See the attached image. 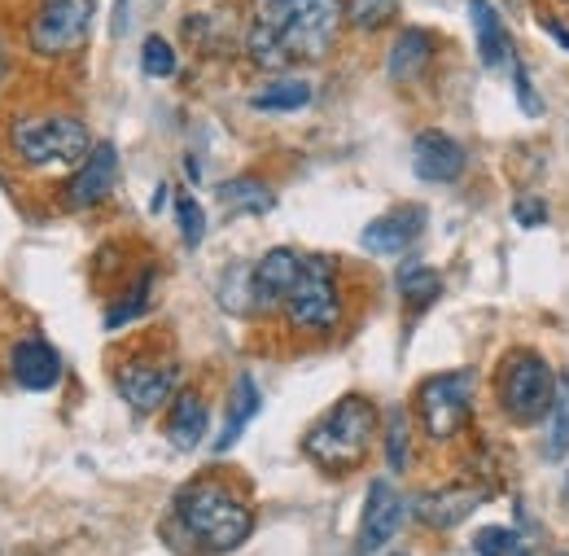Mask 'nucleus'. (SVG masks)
<instances>
[{
  "label": "nucleus",
  "mask_w": 569,
  "mask_h": 556,
  "mask_svg": "<svg viewBox=\"0 0 569 556\" xmlns=\"http://www.w3.org/2000/svg\"><path fill=\"white\" fill-rule=\"evenodd\" d=\"M347 22L342 0H259L246 31V53L259 70L325 62Z\"/></svg>",
  "instance_id": "1"
},
{
  "label": "nucleus",
  "mask_w": 569,
  "mask_h": 556,
  "mask_svg": "<svg viewBox=\"0 0 569 556\" xmlns=\"http://www.w3.org/2000/svg\"><path fill=\"white\" fill-rule=\"evenodd\" d=\"M176 526L198 544V553L223 556L250 539L254 513L237 490L219 483H189L176 495Z\"/></svg>",
  "instance_id": "2"
},
{
  "label": "nucleus",
  "mask_w": 569,
  "mask_h": 556,
  "mask_svg": "<svg viewBox=\"0 0 569 556\" xmlns=\"http://www.w3.org/2000/svg\"><path fill=\"white\" fill-rule=\"evenodd\" d=\"M372 434H377V408H372V399H363V395H342V399L325 413V420H316V425L307 429L302 451H307L320 469L347 474V469H356L359 460L368 456Z\"/></svg>",
  "instance_id": "3"
},
{
  "label": "nucleus",
  "mask_w": 569,
  "mask_h": 556,
  "mask_svg": "<svg viewBox=\"0 0 569 556\" xmlns=\"http://www.w3.org/2000/svg\"><path fill=\"white\" fill-rule=\"evenodd\" d=\"M13 153L31 167V171H67L79 167L92 153L88 128L71 115H31L13 123Z\"/></svg>",
  "instance_id": "4"
},
{
  "label": "nucleus",
  "mask_w": 569,
  "mask_h": 556,
  "mask_svg": "<svg viewBox=\"0 0 569 556\" xmlns=\"http://www.w3.org/2000/svg\"><path fill=\"white\" fill-rule=\"evenodd\" d=\"M557 381L561 373H552V364L535 350H512L503 355L496 373V399L499 413L517 425H535L552 413L557 404Z\"/></svg>",
  "instance_id": "5"
},
{
  "label": "nucleus",
  "mask_w": 569,
  "mask_h": 556,
  "mask_svg": "<svg viewBox=\"0 0 569 556\" xmlns=\"http://www.w3.org/2000/svg\"><path fill=\"white\" fill-rule=\"evenodd\" d=\"M284 320L298 334H333L342 325V294H338V268L325 255H307L302 277L293 280L284 298Z\"/></svg>",
  "instance_id": "6"
},
{
  "label": "nucleus",
  "mask_w": 569,
  "mask_h": 556,
  "mask_svg": "<svg viewBox=\"0 0 569 556\" xmlns=\"http://www.w3.org/2000/svg\"><path fill=\"white\" fill-rule=\"evenodd\" d=\"M97 0H40L27 18V49L40 58H67L88 40Z\"/></svg>",
  "instance_id": "7"
},
{
  "label": "nucleus",
  "mask_w": 569,
  "mask_h": 556,
  "mask_svg": "<svg viewBox=\"0 0 569 556\" xmlns=\"http://www.w3.org/2000/svg\"><path fill=\"white\" fill-rule=\"evenodd\" d=\"M469 408H473V373L456 368V373H438L426 377L417 390V413L426 425L429 438L447 443L469 425Z\"/></svg>",
  "instance_id": "8"
},
{
  "label": "nucleus",
  "mask_w": 569,
  "mask_h": 556,
  "mask_svg": "<svg viewBox=\"0 0 569 556\" xmlns=\"http://www.w3.org/2000/svg\"><path fill=\"white\" fill-rule=\"evenodd\" d=\"M403 517H408V499L395 490V483H386V478H377L372 487H368V499H363V517H359V539H356V553L359 556H372L381 553L395 535H399V526H403Z\"/></svg>",
  "instance_id": "9"
},
{
  "label": "nucleus",
  "mask_w": 569,
  "mask_h": 556,
  "mask_svg": "<svg viewBox=\"0 0 569 556\" xmlns=\"http://www.w3.org/2000/svg\"><path fill=\"white\" fill-rule=\"evenodd\" d=\"M119 395H123V404L132 408V413H158L171 395H176V386H180V368L176 364H153V359H132V364H123L119 368Z\"/></svg>",
  "instance_id": "10"
},
{
  "label": "nucleus",
  "mask_w": 569,
  "mask_h": 556,
  "mask_svg": "<svg viewBox=\"0 0 569 556\" xmlns=\"http://www.w3.org/2000/svg\"><path fill=\"white\" fill-rule=\"evenodd\" d=\"M114 180H119V149H114L110 140H97L92 153L74 167V176L67 180V207L92 210L97 202L110 198Z\"/></svg>",
  "instance_id": "11"
},
{
  "label": "nucleus",
  "mask_w": 569,
  "mask_h": 556,
  "mask_svg": "<svg viewBox=\"0 0 569 556\" xmlns=\"http://www.w3.org/2000/svg\"><path fill=\"white\" fill-rule=\"evenodd\" d=\"M302 264H307V255H298V250H289V246L268 250V255L254 264V272H250V307H259V311H263V307H284L293 280L302 277Z\"/></svg>",
  "instance_id": "12"
},
{
  "label": "nucleus",
  "mask_w": 569,
  "mask_h": 556,
  "mask_svg": "<svg viewBox=\"0 0 569 556\" xmlns=\"http://www.w3.org/2000/svg\"><path fill=\"white\" fill-rule=\"evenodd\" d=\"M465 145L447 132H421L412 140V171L429 185H456L465 176Z\"/></svg>",
  "instance_id": "13"
},
{
  "label": "nucleus",
  "mask_w": 569,
  "mask_h": 556,
  "mask_svg": "<svg viewBox=\"0 0 569 556\" xmlns=\"http://www.w3.org/2000/svg\"><path fill=\"white\" fill-rule=\"evenodd\" d=\"M421 228H426V210L421 207H399V210H386V215H377L363 232H359V246L368 250V255H403L417 237H421Z\"/></svg>",
  "instance_id": "14"
},
{
  "label": "nucleus",
  "mask_w": 569,
  "mask_h": 556,
  "mask_svg": "<svg viewBox=\"0 0 569 556\" xmlns=\"http://www.w3.org/2000/svg\"><path fill=\"white\" fill-rule=\"evenodd\" d=\"M9 373H13V381L22 390L44 395V390H53L62 381V355L53 350V342H44V338H22V342H13V350H9Z\"/></svg>",
  "instance_id": "15"
},
{
  "label": "nucleus",
  "mask_w": 569,
  "mask_h": 556,
  "mask_svg": "<svg viewBox=\"0 0 569 556\" xmlns=\"http://www.w3.org/2000/svg\"><path fill=\"white\" fill-rule=\"evenodd\" d=\"M482 499H487L482 490H469V487L429 490V495H421V499L412 504V513H417L426 526H433V530H451V526H460Z\"/></svg>",
  "instance_id": "16"
},
{
  "label": "nucleus",
  "mask_w": 569,
  "mask_h": 556,
  "mask_svg": "<svg viewBox=\"0 0 569 556\" xmlns=\"http://www.w3.org/2000/svg\"><path fill=\"white\" fill-rule=\"evenodd\" d=\"M207 425H211V413H207V399L198 390H180L176 404H171V417H167V438L176 451H198L202 438H207Z\"/></svg>",
  "instance_id": "17"
},
{
  "label": "nucleus",
  "mask_w": 569,
  "mask_h": 556,
  "mask_svg": "<svg viewBox=\"0 0 569 556\" xmlns=\"http://www.w3.org/2000/svg\"><path fill=\"white\" fill-rule=\"evenodd\" d=\"M433 62V36L421 31V27H408L399 31V40L390 44V58H386V70L395 83H417L421 75Z\"/></svg>",
  "instance_id": "18"
},
{
  "label": "nucleus",
  "mask_w": 569,
  "mask_h": 556,
  "mask_svg": "<svg viewBox=\"0 0 569 556\" xmlns=\"http://www.w3.org/2000/svg\"><path fill=\"white\" fill-rule=\"evenodd\" d=\"M259 408H263V399H259V386H254V377L250 373H241L237 377V386H232V404H228V425H223V434L214 438V451L223 456L241 434H246V425L259 417Z\"/></svg>",
  "instance_id": "19"
},
{
  "label": "nucleus",
  "mask_w": 569,
  "mask_h": 556,
  "mask_svg": "<svg viewBox=\"0 0 569 556\" xmlns=\"http://www.w3.org/2000/svg\"><path fill=\"white\" fill-rule=\"evenodd\" d=\"M214 198L228 210H241V215H268V210H277L272 185H263L259 176H232V180H223L214 189Z\"/></svg>",
  "instance_id": "20"
},
{
  "label": "nucleus",
  "mask_w": 569,
  "mask_h": 556,
  "mask_svg": "<svg viewBox=\"0 0 569 556\" xmlns=\"http://www.w3.org/2000/svg\"><path fill=\"white\" fill-rule=\"evenodd\" d=\"M469 18H473V31H478V53L487 67H503L508 62V40H503V22L491 9V0H469Z\"/></svg>",
  "instance_id": "21"
},
{
  "label": "nucleus",
  "mask_w": 569,
  "mask_h": 556,
  "mask_svg": "<svg viewBox=\"0 0 569 556\" xmlns=\"http://www.w3.org/2000/svg\"><path fill=\"white\" fill-rule=\"evenodd\" d=\"M254 110L263 115H293V110H307L311 106V83L307 79H272L268 88H259L250 97Z\"/></svg>",
  "instance_id": "22"
},
{
  "label": "nucleus",
  "mask_w": 569,
  "mask_h": 556,
  "mask_svg": "<svg viewBox=\"0 0 569 556\" xmlns=\"http://www.w3.org/2000/svg\"><path fill=\"white\" fill-rule=\"evenodd\" d=\"M569 451V373H561L557 381V404L548 413V443H543V456L548 460H561Z\"/></svg>",
  "instance_id": "23"
},
{
  "label": "nucleus",
  "mask_w": 569,
  "mask_h": 556,
  "mask_svg": "<svg viewBox=\"0 0 569 556\" xmlns=\"http://www.w3.org/2000/svg\"><path fill=\"white\" fill-rule=\"evenodd\" d=\"M386 460H390L395 474H403V469L412 465V425H408V413H403V408H395V413L386 417Z\"/></svg>",
  "instance_id": "24"
},
{
  "label": "nucleus",
  "mask_w": 569,
  "mask_h": 556,
  "mask_svg": "<svg viewBox=\"0 0 569 556\" xmlns=\"http://www.w3.org/2000/svg\"><path fill=\"white\" fill-rule=\"evenodd\" d=\"M438 294H442V277H438L433 268H408V272L399 277V298H403L412 311H426Z\"/></svg>",
  "instance_id": "25"
},
{
  "label": "nucleus",
  "mask_w": 569,
  "mask_h": 556,
  "mask_svg": "<svg viewBox=\"0 0 569 556\" xmlns=\"http://www.w3.org/2000/svg\"><path fill=\"white\" fill-rule=\"evenodd\" d=\"M149 285H153V272H141V277L132 280V289L110 307L106 329H123V325H132L137 316H144V307H149Z\"/></svg>",
  "instance_id": "26"
},
{
  "label": "nucleus",
  "mask_w": 569,
  "mask_h": 556,
  "mask_svg": "<svg viewBox=\"0 0 569 556\" xmlns=\"http://www.w3.org/2000/svg\"><path fill=\"white\" fill-rule=\"evenodd\" d=\"M176 219H180V237H184V246L189 250H198L202 246V237H207V210L198 198H176Z\"/></svg>",
  "instance_id": "27"
},
{
  "label": "nucleus",
  "mask_w": 569,
  "mask_h": 556,
  "mask_svg": "<svg viewBox=\"0 0 569 556\" xmlns=\"http://www.w3.org/2000/svg\"><path fill=\"white\" fill-rule=\"evenodd\" d=\"M141 67L149 79H171L176 75V49L162 36H149L141 44Z\"/></svg>",
  "instance_id": "28"
},
{
  "label": "nucleus",
  "mask_w": 569,
  "mask_h": 556,
  "mask_svg": "<svg viewBox=\"0 0 569 556\" xmlns=\"http://www.w3.org/2000/svg\"><path fill=\"white\" fill-rule=\"evenodd\" d=\"M395 13H399V0H356V9H351L359 31H381Z\"/></svg>",
  "instance_id": "29"
},
{
  "label": "nucleus",
  "mask_w": 569,
  "mask_h": 556,
  "mask_svg": "<svg viewBox=\"0 0 569 556\" xmlns=\"http://www.w3.org/2000/svg\"><path fill=\"white\" fill-rule=\"evenodd\" d=\"M473 553L478 556H512L517 553V530H508V526H482L478 539H473Z\"/></svg>",
  "instance_id": "30"
},
{
  "label": "nucleus",
  "mask_w": 569,
  "mask_h": 556,
  "mask_svg": "<svg viewBox=\"0 0 569 556\" xmlns=\"http://www.w3.org/2000/svg\"><path fill=\"white\" fill-rule=\"evenodd\" d=\"M512 83H517V101H521V110L530 115V119H539L543 115V101L535 97V88H530V79H526V70L512 62Z\"/></svg>",
  "instance_id": "31"
},
{
  "label": "nucleus",
  "mask_w": 569,
  "mask_h": 556,
  "mask_svg": "<svg viewBox=\"0 0 569 556\" xmlns=\"http://www.w3.org/2000/svg\"><path fill=\"white\" fill-rule=\"evenodd\" d=\"M512 215H517V224H526V228H539V224H548V202H539V198H521Z\"/></svg>",
  "instance_id": "32"
},
{
  "label": "nucleus",
  "mask_w": 569,
  "mask_h": 556,
  "mask_svg": "<svg viewBox=\"0 0 569 556\" xmlns=\"http://www.w3.org/2000/svg\"><path fill=\"white\" fill-rule=\"evenodd\" d=\"M9 75H13V62H9V49H4V40H0V88H4Z\"/></svg>",
  "instance_id": "33"
},
{
  "label": "nucleus",
  "mask_w": 569,
  "mask_h": 556,
  "mask_svg": "<svg viewBox=\"0 0 569 556\" xmlns=\"http://www.w3.org/2000/svg\"><path fill=\"white\" fill-rule=\"evenodd\" d=\"M123 27H128V0H119L114 9V36H123Z\"/></svg>",
  "instance_id": "34"
},
{
  "label": "nucleus",
  "mask_w": 569,
  "mask_h": 556,
  "mask_svg": "<svg viewBox=\"0 0 569 556\" xmlns=\"http://www.w3.org/2000/svg\"><path fill=\"white\" fill-rule=\"evenodd\" d=\"M167 202H171V189H167V185H158V189H153V215L167 207Z\"/></svg>",
  "instance_id": "35"
},
{
  "label": "nucleus",
  "mask_w": 569,
  "mask_h": 556,
  "mask_svg": "<svg viewBox=\"0 0 569 556\" xmlns=\"http://www.w3.org/2000/svg\"><path fill=\"white\" fill-rule=\"evenodd\" d=\"M566 508H569V478H566Z\"/></svg>",
  "instance_id": "36"
},
{
  "label": "nucleus",
  "mask_w": 569,
  "mask_h": 556,
  "mask_svg": "<svg viewBox=\"0 0 569 556\" xmlns=\"http://www.w3.org/2000/svg\"><path fill=\"white\" fill-rule=\"evenodd\" d=\"M561 556H569V553H561Z\"/></svg>",
  "instance_id": "37"
}]
</instances>
